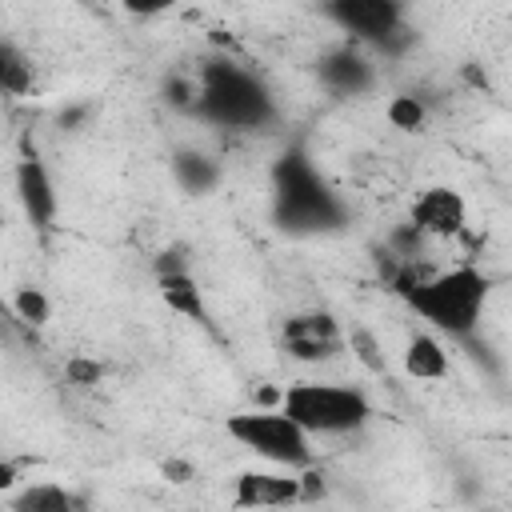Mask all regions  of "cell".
Instances as JSON below:
<instances>
[{
    "label": "cell",
    "instance_id": "603a6c76",
    "mask_svg": "<svg viewBox=\"0 0 512 512\" xmlns=\"http://www.w3.org/2000/svg\"><path fill=\"white\" fill-rule=\"evenodd\" d=\"M180 0H120V8L128 12V16H136V20H152V16H164V12H172Z\"/></svg>",
    "mask_w": 512,
    "mask_h": 512
},
{
    "label": "cell",
    "instance_id": "d4e9b609",
    "mask_svg": "<svg viewBox=\"0 0 512 512\" xmlns=\"http://www.w3.org/2000/svg\"><path fill=\"white\" fill-rule=\"evenodd\" d=\"M88 112H92L88 104H76V108L60 112V116H56V124H60L64 132H80V128H84V120H88Z\"/></svg>",
    "mask_w": 512,
    "mask_h": 512
},
{
    "label": "cell",
    "instance_id": "5b68a950",
    "mask_svg": "<svg viewBox=\"0 0 512 512\" xmlns=\"http://www.w3.org/2000/svg\"><path fill=\"white\" fill-rule=\"evenodd\" d=\"M224 436L236 440L240 448H248L252 456H260L264 464H280V468H308L316 464L312 452V436L284 416L276 404L272 408H248V412H232L224 416Z\"/></svg>",
    "mask_w": 512,
    "mask_h": 512
},
{
    "label": "cell",
    "instance_id": "7a4b0ae2",
    "mask_svg": "<svg viewBox=\"0 0 512 512\" xmlns=\"http://www.w3.org/2000/svg\"><path fill=\"white\" fill-rule=\"evenodd\" d=\"M488 296H492V276L472 260L452 264L444 272H424L412 288L400 292V300L432 332H444L448 340H460V344L476 340Z\"/></svg>",
    "mask_w": 512,
    "mask_h": 512
},
{
    "label": "cell",
    "instance_id": "ac0fdd59",
    "mask_svg": "<svg viewBox=\"0 0 512 512\" xmlns=\"http://www.w3.org/2000/svg\"><path fill=\"white\" fill-rule=\"evenodd\" d=\"M344 348L372 372V376H384L388 372V360H384V348H380V340H376V332L372 328H364V324H352V328H344Z\"/></svg>",
    "mask_w": 512,
    "mask_h": 512
},
{
    "label": "cell",
    "instance_id": "277c9868",
    "mask_svg": "<svg viewBox=\"0 0 512 512\" xmlns=\"http://www.w3.org/2000/svg\"><path fill=\"white\" fill-rule=\"evenodd\" d=\"M276 408L292 416L308 436H356L376 416V404L364 388L332 380H296L280 392Z\"/></svg>",
    "mask_w": 512,
    "mask_h": 512
},
{
    "label": "cell",
    "instance_id": "9c48e42d",
    "mask_svg": "<svg viewBox=\"0 0 512 512\" xmlns=\"http://www.w3.org/2000/svg\"><path fill=\"white\" fill-rule=\"evenodd\" d=\"M408 220L424 232V240H460L468 232V200L452 184H428L412 196Z\"/></svg>",
    "mask_w": 512,
    "mask_h": 512
},
{
    "label": "cell",
    "instance_id": "8fae6325",
    "mask_svg": "<svg viewBox=\"0 0 512 512\" xmlns=\"http://www.w3.org/2000/svg\"><path fill=\"white\" fill-rule=\"evenodd\" d=\"M316 76L336 96H364V92L376 88V64H372L368 48L364 44H352V40H340L328 52H320Z\"/></svg>",
    "mask_w": 512,
    "mask_h": 512
},
{
    "label": "cell",
    "instance_id": "5bb4252c",
    "mask_svg": "<svg viewBox=\"0 0 512 512\" xmlns=\"http://www.w3.org/2000/svg\"><path fill=\"white\" fill-rule=\"evenodd\" d=\"M400 364H404V376L412 380H448L452 372V360H448V348L436 332H412L404 352H400Z\"/></svg>",
    "mask_w": 512,
    "mask_h": 512
},
{
    "label": "cell",
    "instance_id": "8992f818",
    "mask_svg": "<svg viewBox=\"0 0 512 512\" xmlns=\"http://www.w3.org/2000/svg\"><path fill=\"white\" fill-rule=\"evenodd\" d=\"M320 12L344 32V40L384 56H400L416 40V32L408 28L404 0H320Z\"/></svg>",
    "mask_w": 512,
    "mask_h": 512
},
{
    "label": "cell",
    "instance_id": "cb8c5ba5",
    "mask_svg": "<svg viewBox=\"0 0 512 512\" xmlns=\"http://www.w3.org/2000/svg\"><path fill=\"white\" fill-rule=\"evenodd\" d=\"M24 468H28L24 456H0V496L16 492V484L24 480Z\"/></svg>",
    "mask_w": 512,
    "mask_h": 512
},
{
    "label": "cell",
    "instance_id": "52a82bcc",
    "mask_svg": "<svg viewBox=\"0 0 512 512\" xmlns=\"http://www.w3.org/2000/svg\"><path fill=\"white\" fill-rule=\"evenodd\" d=\"M12 188H16V200H20V212L24 220L48 236L56 228V216H60V192H56V180L44 164V156L24 140L16 164H12Z\"/></svg>",
    "mask_w": 512,
    "mask_h": 512
},
{
    "label": "cell",
    "instance_id": "9a60e30c",
    "mask_svg": "<svg viewBox=\"0 0 512 512\" xmlns=\"http://www.w3.org/2000/svg\"><path fill=\"white\" fill-rule=\"evenodd\" d=\"M4 504L16 512H80V508H88V496H80L64 484L40 480V484H28L20 492H8Z\"/></svg>",
    "mask_w": 512,
    "mask_h": 512
},
{
    "label": "cell",
    "instance_id": "7c38bea8",
    "mask_svg": "<svg viewBox=\"0 0 512 512\" xmlns=\"http://www.w3.org/2000/svg\"><path fill=\"white\" fill-rule=\"evenodd\" d=\"M168 168H172L176 188L188 192V196H212V192L220 188V180H224V164H220L212 152H204V148H188V144L172 152Z\"/></svg>",
    "mask_w": 512,
    "mask_h": 512
},
{
    "label": "cell",
    "instance_id": "4fadbf2b",
    "mask_svg": "<svg viewBox=\"0 0 512 512\" xmlns=\"http://www.w3.org/2000/svg\"><path fill=\"white\" fill-rule=\"evenodd\" d=\"M156 292H160V300H164L168 312H176V316H184V320H192V324H200V328L212 332V312H208L204 288L192 276V268L188 272H164V276H156Z\"/></svg>",
    "mask_w": 512,
    "mask_h": 512
},
{
    "label": "cell",
    "instance_id": "44dd1931",
    "mask_svg": "<svg viewBox=\"0 0 512 512\" xmlns=\"http://www.w3.org/2000/svg\"><path fill=\"white\" fill-rule=\"evenodd\" d=\"M192 268V252L184 244H168L152 256V276H164V272H188Z\"/></svg>",
    "mask_w": 512,
    "mask_h": 512
},
{
    "label": "cell",
    "instance_id": "d6986e66",
    "mask_svg": "<svg viewBox=\"0 0 512 512\" xmlns=\"http://www.w3.org/2000/svg\"><path fill=\"white\" fill-rule=\"evenodd\" d=\"M160 96L172 112H184L192 116V104H196V76H184V72H168L164 84H160Z\"/></svg>",
    "mask_w": 512,
    "mask_h": 512
},
{
    "label": "cell",
    "instance_id": "2e32d148",
    "mask_svg": "<svg viewBox=\"0 0 512 512\" xmlns=\"http://www.w3.org/2000/svg\"><path fill=\"white\" fill-rule=\"evenodd\" d=\"M4 312H8L12 328H48L52 324V296L36 284H24V288L12 292Z\"/></svg>",
    "mask_w": 512,
    "mask_h": 512
},
{
    "label": "cell",
    "instance_id": "ffe728a7",
    "mask_svg": "<svg viewBox=\"0 0 512 512\" xmlns=\"http://www.w3.org/2000/svg\"><path fill=\"white\" fill-rule=\"evenodd\" d=\"M104 376H108V364L88 356V352H76V356L64 360V380L76 384V388H96Z\"/></svg>",
    "mask_w": 512,
    "mask_h": 512
},
{
    "label": "cell",
    "instance_id": "6da1fadb",
    "mask_svg": "<svg viewBox=\"0 0 512 512\" xmlns=\"http://www.w3.org/2000/svg\"><path fill=\"white\" fill-rule=\"evenodd\" d=\"M192 116L224 132H268L280 120V104L252 68L216 56L196 72Z\"/></svg>",
    "mask_w": 512,
    "mask_h": 512
},
{
    "label": "cell",
    "instance_id": "30bf717a",
    "mask_svg": "<svg viewBox=\"0 0 512 512\" xmlns=\"http://www.w3.org/2000/svg\"><path fill=\"white\" fill-rule=\"evenodd\" d=\"M304 504L300 468H248L232 480V508H288Z\"/></svg>",
    "mask_w": 512,
    "mask_h": 512
},
{
    "label": "cell",
    "instance_id": "484cf974",
    "mask_svg": "<svg viewBox=\"0 0 512 512\" xmlns=\"http://www.w3.org/2000/svg\"><path fill=\"white\" fill-rule=\"evenodd\" d=\"M72 4H88V0H72Z\"/></svg>",
    "mask_w": 512,
    "mask_h": 512
},
{
    "label": "cell",
    "instance_id": "7402d4cb",
    "mask_svg": "<svg viewBox=\"0 0 512 512\" xmlns=\"http://www.w3.org/2000/svg\"><path fill=\"white\" fill-rule=\"evenodd\" d=\"M160 476H164L168 484H192V480H196V464L184 460V456H164V460H160Z\"/></svg>",
    "mask_w": 512,
    "mask_h": 512
},
{
    "label": "cell",
    "instance_id": "3957f363",
    "mask_svg": "<svg viewBox=\"0 0 512 512\" xmlns=\"http://www.w3.org/2000/svg\"><path fill=\"white\" fill-rule=\"evenodd\" d=\"M348 208L316 172L304 148H288L272 168V224L288 236H324L344 228Z\"/></svg>",
    "mask_w": 512,
    "mask_h": 512
},
{
    "label": "cell",
    "instance_id": "e0dca14e",
    "mask_svg": "<svg viewBox=\"0 0 512 512\" xmlns=\"http://www.w3.org/2000/svg\"><path fill=\"white\" fill-rule=\"evenodd\" d=\"M384 116H388V124L400 128V132H424L428 120H432V104H428V96H420V92H396V96L384 104Z\"/></svg>",
    "mask_w": 512,
    "mask_h": 512
},
{
    "label": "cell",
    "instance_id": "ba28073f",
    "mask_svg": "<svg viewBox=\"0 0 512 512\" xmlns=\"http://www.w3.org/2000/svg\"><path fill=\"white\" fill-rule=\"evenodd\" d=\"M280 344L292 360L300 364H332L340 360L348 348H344V328L332 312H292L280 328Z\"/></svg>",
    "mask_w": 512,
    "mask_h": 512
}]
</instances>
